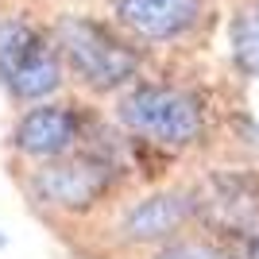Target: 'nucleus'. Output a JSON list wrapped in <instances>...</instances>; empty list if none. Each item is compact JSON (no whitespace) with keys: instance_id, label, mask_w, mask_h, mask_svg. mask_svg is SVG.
<instances>
[{"instance_id":"nucleus-1","label":"nucleus","mask_w":259,"mask_h":259,"mask_svg":"<svg viewBox=\"0 0 259 259\" xmlns=\"http://www.w3.org/2000/svg\"><path fill=\"white\" fill-rule=\"evenodd\" d=\"M51 35L58 43L66 70L93 93H112V89L132 85L143 66L136 43L124 39L116 23L101 20V16L66 12L51 23Z\"/></svg>"},{"instance_id":"nucleus-2","label":"nucleus","mask_w":259,"mask_h":259,"mask_svg":"<svg viewBox=\"0 0 259 259\" xmlns=\"http://www.w3.org/2000/svg\"><path fill=\"white\" fill-rule=\"evenodd\" d=\"M120 120L132 136L159 147H190L205 132V105L197 93L159 81H140L120 101Z\"/></svg>"},{"instance_id":"nucleus-3","label":"nucleus","mask_w":259,"mask_h":259,"mask_svg":"<svg viewBox=\"0 0 259 259\" xmlns=\"http://www.w3.org/2000/svg\"><path fill=\"white\" fill-rule=\"evenodd\" d=\"M62 54L47 27L27 16H0V77L16 101H43L62 85Z\"/></svg>"},{"instance_id":"nucleus-4","label":"nucleus","mask_w":259,"mask_h":259,"mask_svg":"<svg viewBox=\"0 0 259 259\" xmlns=\"http://www.w3.org/2000/svg\"><path fill=\"white\" fill-rule=\"evenodd\" d=\"M120 166L97 151L81 155H62V159H47L31 178L35 201H43L47 209H62V213H85L97 201H105L116 186Z\"/></svg>"},{"instance_id":"nucleus-5","label":"nucleus","mask_w":259,"mask_h":259,"mask_svg":"<svg viewBox=\"0 0 259 259\" xmlns=\"http://www.w3.org/2000/svg\"><path fill=\"white\" fill-rule=\"evenodd\" d=\"M194 201L197 217L225 236L244 240L251 228H259V182L251 174H213Z\"/></svg>"},{"instance_id":"nucleus-6","label":"nucleus","mask_w":259,"mask_h":259,"mask_svg":"<svg viewBox=\"0 0 259 259\" xmlns=\"http://www.w3.org/2000/svg\"><path fill=\"white\" fill-rule=\"evenodd\" d=\"M112 16L140 43H174L201 27L205 0H108Z\"/></svg>"},{"instance_id":"nucleus-7","label":"nucleus","mask_w":259,"mask_h":259,"mask_svg":"<svg viewBox=\"0 0 259 259\" xmlns=\"http://www.w3.org/2000/svg\"><path fill=\"white\" fill-rule=\"evenodd\" d=\"M85 120L74 105H35L16 124L12 143L31 159H62L81 143Z\"/></svg>"},{"instance_id":"nucleus-8","label":"nucleus","mask_w":259,"mask_h":259,"mask_svg":"<svg viewBox=\"0 0 259 259\" xmlns=\"http://www.w3.org/2000/svg\"><path fill=\"white\" fill-rule=\"evenodd\" d=\"M197 217L194 194H155L143 197L128 209L124 217V236L132 244H155V240H170L174 232H182Z\"/></svg>"},{"instance_id":"nucleus-9","label":"nucleus","mask_w":259,"mask_h":259,"mask_svg":"<svg viewBox=\"0 0 259 259\" xmlns=\"http://www.w3.org/2000/svg\"><path fill=\"white\" fill-rule=\"evenodd\" d=\"M228 47L240 74L259 77V0H244L228 20Z\"/></svg>"},{"instance_id":"nucleus-10","label":"nucleus","mask_w":259,"mask_h":259,"mask_svg":"<svg viewBox=\"0 0 259 259\" xmlns=\"http://www.w3.org/2000/svg\"><path fill=\"white\" fill-rule=\"evenodd\" d=\"M155 259H244V251L221 248V244H205V240H182V244L162 248Z\"/></svg>"},{"instance_id":"nucleus-11","label":"nucleus","mask_w":259,"mask_h":259,"mask_svg":"<svg viewBox=\"0 0 259 259\" xmlns=\"http://www.w3.org/2000/svg\"><path fill=\"white\" fill-rule=\"evenodd\" d=\"M244 259H259V228H251L244 236Z\"/></svg>"},{"instance_id":"nucleus-12","label":"nucleus","mask_w":259,"mask_h":259,"mask_svg":"<svg viewBox=\"0 0 259 259\" xmlns=\"http://www.w3.org/2000/svg\"><path fill=\"white\" fill-rule=\"evenodd\" d=\"M4 244H8V236H4V232H0V248H4Z\"/></svg>"}]
</instances>
